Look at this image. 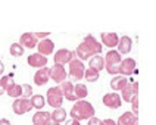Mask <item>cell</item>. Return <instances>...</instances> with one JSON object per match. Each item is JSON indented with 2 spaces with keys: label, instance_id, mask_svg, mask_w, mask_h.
<instances>
[{
  "label": "cell",
  "instance_id": "8",
  "mask_svg": "<svg viewBox=\"0 0 156 125\" xmlns=\"http://www.w3.org/2000/svg\"><path fill=\"white\" fill-rule=\"evenodd\" d=\"M103 105L109 109H118L122 105V99L118 93H108L103 96Z\"/></svg>",
  "mask_w": 156,
  "mask_h": 125
},
{
  "label": "cell",
  "instance_id": "9",
  "mask_svg": "<svg viewBox=\"0 0 156 125\" xmlns=\"http://www.w3.org/2000/svg\"><path fill=\"white\" fill-rule=\"evenodd\" d=\"M74 56H75L74 52H71L68 49H61V50H58V52L55 53V63L63 66V65L69 63L71 61L74 59Z\"/></svg>",
  "mask_w": 156,
  "mask_h": 125
},
{
  "label": "cell",
  "instance_id": "16",
  "mask_svg": "<svg viewBox=\"0 0 156 125\" xmlns=\"http://www.w3.org/2000/svg\"><path fill=\"white\" fill-rule=\"evenodd\" d=\"M100 38H102V44H105L109 49H113L118 46V41H119V37L116 33H102L100 34Z\"/></svg>",
  "mask_w": 156,
  "mask_h": 125
},
{
  "label": "cell",
  "instance_id": "13",
  "mask_svg": "<svg viewBox=\"0 0 156 125\" xmlns=\"http://www.w3.org/2000/svg\"><path fill=\"white\" fill-rule=\"evenodd\" d=\"M37 53L43 54V56H49V54L53 53V50H55V43H53L50 38H44L41 41H38V44H37Z\"/></svg>",
  "mask_w": 156,
  "mask_h": 125
},
{
  "label": "cell",
  "instance_id": "7",
  "mask_svg": "<svg viewBox=\"0 0 156 125\" xmlns=\"http://www.w3.org/2000/svg\"><path fill=\"white\" fill-rule=\"evenodd\" d=\"M50 80H53L58 84H62L63 81H66V69H65V66L55 63L50 68Z\"/></svg>",
  "mask_w": 156,
  "mask_h": 125
},
{
  "label": "cell",
  "instance_id": "38",
  "mask_svg": "<svg viewBox=\"0 0 156 125\" xmlns=\"http://www.w3.org/2000/svg\"><path fill=\"white\" fill-rule=\"evenodd\" d=\"M5 93H6V90H5V87L0 84V96H2V94H5Z\"/></svg>",
  "mask_w": 156,
  "mask_h": 125
},
{
  "label": "cell",
  "instance_id": "17",
  "mask_svg": "<svg viewBox=\"0 0 156 125\" xmlns=\"http://www.w3.org/2000/svg\"><path fill=\"white\" fill-rule=\"evenodd\" d=\"M118 53L119 54H127L131 52V47H133V40H131L128 36H124L119 38V41H118Z\"/></svg>",
  "mask_w": 156,
  "mask_h": 125
},
{
  "label": "cell",
  "instance_id": "30",
  "mask_svg": "<svg viewBox=\"0 0 156 125\" xmlns=\"http://www.w3.org/2000/svg\"><path fill=\"white\" fill-rule=\"evenodd\" d=\"M131 113L133 115H139V96H134V97L131 99Z\"/></svg>",
  "mask_w": 156,
  "mask_h": 125
},
{
  "label": "cell",
  "instance_id": "5",
  "mask_svg": "<svg viewBox=\"0 0 156 125\" xmlns=\"http://www.w3.org/2000/svg\"><path fill=\"white\" fill-rule=\"evenodd\" d=\"M84 72H86L84 63L80 59H72L69 62V75L72 80L80 81L81 78H84Z\"/></svg>",
  "mask_w": 156,
  "mask_h": 125
},
{
  "label": "cell",
  "instance_id": "21",
  "mask_svg": "<svg viewBox=\"0 0 156 125\" xmlns=\"http://www.w3.org/2000/svg\"><path fill=\"white\" fill-rule=\"evenodd\" d=\"M88 68H91V69H94V71L100 72L102 69H105V57L100 56V54L93 56V57L90 59V66H88Z\"/></svg>",
  "mask_w": 156,
  "mask_h": 125
},
{
  "label": "cell",
  "instance_id": "35",
  "mask_svg": "<svg viewBox=\"0 0 156 125\" xmlns=\"http://www.w3.org/2000/svg\"><path fill=\"white\" fill-rule=\"evenodd\" d=\"M65 125H80V121H75V119H71V121H66Z\"/></svg>",
  "mask_w": 156,
  "mask_h": 125
},
{
  "label": "cell",
  "instance_id": "2",
  "mask_svg": "<svg viewBox=\"0 0 156 125\" xmlns=\"http://www.w3.org/2000/svg\"><path fill=\"white\" fill-rule=\"evenodd\" d=\"M69 115L72 119L75 121H84V119H90L94 116V107L90 102L87 100H77L74 103V106L71 109Z\"/></svg>",
  "mask_w": 156,
  "mask_h": 125
},
{
  "label": "cell",
  "instance_id": "20",
  "mask_svg": "<svg viewBox=\"0 0 156 125\" xmlns=\"http://www.w3.org/2000/svg\"><path fill=\"white\" fill-rule=\"evenodd\" d=\"M116 125H139L137 122V116L133 115L131 112H125L118 118V122Z\"/></svg>",
  "mask_w": 156,
  "mask_h": 125
},
{
  "label": "cell",
  "instance_id": "39",
  "mask_svg": "<svg viewBox=\"0 0 156 125\" xmlns=\"http://www.w3.org/2000/svg\"><path fill=\"white\" fill-rule=\"evenodd\" d=\"M47 125H61V124H59V122H55V121H50Z\"/></svg>",
  "mask_w": 156,
  "mask_h": 125
},
{
  "label": "cell",
  "instance_id": "33",
  "mask_svg": "<svg viewBox=\"0 0 156 125\" xmlns=\"http://www.w3.org/2000/svg\"><path fill=\"white\" fill-rule=\"evenodd\" d=\"M34 36L37 38H43L44 40V37H49V33H34Z\"/></svg>",
  "mask_w": 156,
  "mask_h": 125
},
{
  "label": "cell",
  "instance_id": "27",
  "mask_svg": "<svg viewBox=\"0 0 156 125\" xmlns=\"http://www.w3.org/2000/svg\"><path fill=\"white\" fill-rule=\"evenodd\" d=\"M0 84L5 87V90L8 91V89H10L15 82H13V75L12 74H9V75H2L0 77Z\"/></svg>",
  "mask_w": 156,
  "mask_h": 125
},
{
  "label": "cell",
  "instance_id": "34",
  "mask_svg": "<svg viewBox=\"0 0 156 125\" xmlns=\"http://www.w3.org/2000/svg\"><path fill=\"white\" fill-rule=\"evenodd\" d=\"M103 125H116V122H115L113 119H105Z\"/></svg>",
  "mask_w": 156,
  "mask_h": 125
},
{
  "label": "cell",
  "instance_id": "32",
  "mask_svg": "<svg viewBox=\"0 0 156 125\" xmlns=\"http://www.w3.org/2000/svg\"><path fill=\"white\" fill-rule=\"evenodd\" d=\"M88 125H103V121L99 119V118H96V116H93V118L88 119Z\"/></svg>",
  "mask_w": 156,
  "mask_h": 125
},
{
  "label": "cell",
  "instance_id": "3",
  "mask_svg": "<svg viewBox=\"0 0 156 125\" xmlns=\"http://www.w3.org/2000/svg\"><path fill=\"white\" fill-rule=\"evenodd\" d=\"M122 59L121 54L118 53L116 50H109L106 56H105V68L109 74H118L119 72V65H121Z\"/></svg>",
  "mask_w": 156,
  "mask_h": 125
},
{
  "label": "cell",
  "instance_id": "37",
  "mask_svg": "<svg viewBox=\"0 0 156 125\" xmlns=\"http://www.w3.org/2000/svg\"><path fill=\"white\" fill-rule=\"evenodd\" d=\"M3 72H5V65H3V62H0V77L3 75Z\"/></svg>",
  "mask_w": 156,
  "mask_h": 125
},
{
  "label": "cell",
  "instance_id": "26",
  "mask_svg": "<svg viewBox=\"0 0 156 125\" xmlns=\"http://www.w3.org/2000/svg\"><path fill=\"white\" fill-rule=\"evenodd\" d=\"M6 93H8L9 97H15V99L22 97V85H19V84H13L10 89H8Z\"/></svg>",
  "mask_w": 156,
  "mask_h": 125
},
{
  "label": "cell",
  "instance_id": "22",
  "mask_svg": "<svg viewBox=\"0 0 156 125\" xmlns=\"http://www.w3.org/2000/svg\"><path fill=\"white\" fill-rule=\"evenodd\" d=\"M50 118H52V121L61 124L63 121H66V110L62 109V107H58V109H55L52 113H50Z\"/></svg>",
  "mask_w": 156,
  "mask_h": 125
},
{
  "label": "cell",
  "instance_id": "10",
  "mask_svg": "<svg viewBox=\"0 0 156 125\" xmlns=\"http://www.w3.org/2000/svg\"><path fill=\"white\" fill-rule=\"evenodd\" d=\"M136 72V61L133 59V57H127V59H124L119 65V72L118 74H121L122 77H128V75H133Z\"/></svg>",
  "mask_w": 156,
  "mask_h": 125
},
{
  "label": "cell",
  "instance_id": "36",
  "mask_svg": "<svg viewBox=\"0 0 156 125\" xmlns=\"http://www.w3.org/2000/svg\"><path fill=\"white\" fill-rule=\"evenodd\" d=\"M0 125H10V121L6 119V118H2L0 119Z\"/></svg>",
  "mask_w": 156,
  "mask_h": 125
},
{
  "label": "cell",
  "instance_id": "24",
  "mask_svg": "<svg viewBox=\"0 0 156 125\" xmlns=\"http://www.w3.org/2000/svg\"><path fill=\"white\" fill-rule=\"evenodd\" d=\"M30 100H31L33 109H43L44 105H46V99L41 94H34V96H31Z\"/></svg>",
  "mask_w": 156,
  "mask_h": 125
},
{
  "label": "cell",
  "instance_id": "12",
  "mask_svg": "<svg viewBox=\"0 0 156 125\" xmlns=\"http://www.w3.org/2000/svg\"><path fill=\"white\" fill-rule=\"evenodd\" d=\"M19 44L24 49H34L38 44V38L34 36V33H24L19 38Z\"/></svg>",
  "mask_w": 156,
  "mask_h": 125
},
{
  "label": "cell",
  "instance_id": "11",
  "mask_svg": "<svg viewBox=\"0 0 156 125\" xmlns=\"http://www.w3.org/2000/svg\"><path fill=\"white\" fill-rule=\"evenodd\" d=\"M49 80H50V68H47V66L40 68V69L34 74V84L38 85V87L46 85Z\"/></svg>",
  "mask_w": 156,
  "mask_h": 125
},
{
  "label": "cell",
  "instance_id": "23",
  "mask_svg": "<svg viewBox=\"0 0 156 125\" xmlns=\"http://www.w3.org/2000/svg\"><path fill=\"white\" fill-rule=\"evenodd\" d=\"M74 94H75L77 100H84L88 94V90L84 84H77V85H74Z\"/></svg>",
  "mask_w": 156,
  "mask_h": 125
},
{
  "label": "cell",
  "instance_id": "4",
  "mask_svg": "<svg viewBox=\"0 0 156 125\" xmlns=\"http://www.w3.org/2000/svg\"><path fill=\"white\" fill-rule=\"evenodd\" d=\"M46 100H47V103H49V105H50L53 109L62 107V103H63V94H62L61 89H59V85L52 87V89L47 90Z\"/></svg>",
  "mask_w": 156,
  "mask_h": 125
},
{
  "label": "cell",
  "instance_id": "6",
  "mask_svg": "<svg viewBox=\"0 0 156 125\" xmlns=\"http://www.w3.org/2000/svg\"><path fill=\"white\" fill-rule=\"evenodd\" d=\"M12 109H13V113L15 115H24L27 112H30L33 109V105H31V100L30 99H15L13 105H12Z\"/></svg>",
  "mask_w": 156,
  "mask_h": 125
},
{
  "label": "cell",
  "instance_id": "18",
  "mask_svg": "<svg viewBox=\"0 0 156 125\" xmlns=\"http://www.w3.org/2000/svg\"><path fill=\"white\" fill-rule=\"evenodd\" d=\"M50 121H52L50 112H46V110H38L33 116V124L34 125H47Z\"/></svg>",
  "mask_w": 156,
  "mask_h": 125
},
{
  "label": "cell",
  "instance_id": "14",
  "mask_svg": "<svg viewBox=\"0 0 156 125\" xmlns=\"http://www.w3.org/2000/svg\"><path fill=\"white\" fill-rule=\"evenodd\" d=\"M27 62L30 66H33V68H44L46 65H47V57L43 56V54L40 53H33L28 56V59H27Z\"/></svg>",
  "mask_w": 156,
  "mask_h": 125
},
{
  "label": "cell",
  "instance_id": "25",
  "mask_svg": "<svg viewBox=\"0 0 156 125\" xmlns=\"http://www.w3.org/2000/svg\"><path fill=\"white\" fill-rule=\"evenodd\" d=\"M24 52H25V49L19 43H12L10 47H9V53L12 54V56H15V57H21L24 54Z\"/></svg>",
  "mask_w": 156,
  "mask_h": 125
},
{
  "label": "cell",
  "instance_id": "19",
  "mask_svg": "<svg viewBox=\"0 0 156 125\" xmlns=\"http://www.w3.org/2000/svg\"><path fill=\"white\" fill-rule=\"evenodd\" d=\"M128 84V80L125 78V77H122V75H115L111 81V89L116 93V91H122V90L125 89V85Z\"/></svg>",
  "mask_w": 156,
  "mask_h": 125
},
{
  "label": "cell",
  "instance_id": "29",
  "mask_svg": "<svg viewBox=\"0 0 156 125\" xmlns=\"http://www.w3.org/2000/svg\"><path fill=\"white\" fill-rule=\"evenodd\" d=\"M134 97V94H133V89H131V84L128 82L127 85H125V89L121 91V99L122 100H125V102H131V99Z\"/></svg>",
  "mask_w": 156,
  "mask_h": 125
},
{
  "label": "cell",
  "instance_id": "28",
  "mask_svg": "<svg viewBox=\"0 0 156 125\" xmlns=\"http://www.w3.org/2000/svg\"><path fill=\"white\" fill-rule=\"evenodd\" d=\"M84 78H86L88 82H96V81L99 80V72L94 71V69H91V68H88V69H86V72H84Z\"/></svg>",
  "mask_w": 156,
  "mask_h": 125
},
{
  "label": "cell",
  "instance_id": "15",
  "mask_svg": "<svg viewBox=\"0 0 156 125\" xmlns=\"http://www.w3.org/2000/svg\"><path fill=\"white\" fill-rule=\"evenodd\" d=\"M59 89H61L62 94H63V99H66L69 102H77V97L74 94V84L71 81H63L59 85Z\"/></svg>",
  "mask_w": 156,
  "mask_h": 125
},
{
  "label": "cell",
  "instance_id": "31",
  "mask_svg": "<svg viewBox=\"0 0 156 125\" xmlns=\"http://www.w3.org/2000/svg\"><path fill=\"white\" fill-rule=\"evenodd\" d=\"M33 96V87L30 84H22V99H28Z\"/></svg>",
  "mask_w": 156,
  "mask_h": 125
},
{
  "label": "cell",
  "instance_id": "1",
  "mask_svg": "<svg viewBox=\"0 0 156 125\" xmlns=\"http://www.w3.org/2000/svg\"><path fill=\"white\" fill-rule=\"evenodd\" d=\"M102 53V43H99L91 34L84 37V41L81 44H78L75 54L78 56V59L83 62V61H88L91 59L93 56Z\"/></svg>",
  "mask_w": 156,
  "mask_h": 125
}]
</instances>
